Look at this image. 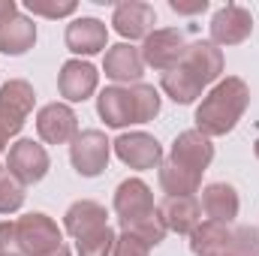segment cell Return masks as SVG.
<instances>
[{"label": "cell", "mask_w": 259, "mask_h": 256, "mask_svg": "<svg viewBox=\"0 0 259 256\" xmlns=\"http://www.w3.org/2000/svg\"><path fill=\"white\" fill-rule=\"evenodd\" d=\"M247 103H250L247 81L238 75H226L223 81H217L208 91V97H202L196 109V130L208 139L232 133L235 124L241 121V115L247 112Z\"/></svg>", "instance_id": "6da1fadb"}, {"label": "cell", "mask_w": 259, "mask_h": 256, "mask_svg": "<svg viewBox=\"0 0 259 256\" xmlns=\"http://www.w3.org/2000/svg\"><path fill=\"white\" fill-rule=\"evenodd\" d=\"M112 157V142L106 139L103 130H81L72 142H69V160L72 169L84 178H97L106 172Z\"/></svg>", "instance_id": "7a4b0ae2"}, {"label": "cell", "mask_w": 259, "mask_h": 256, "mask_svg": "<svg viewBox=\"0 0 259 256\" xmlns=\"http://www.w3.org/2000/svg\"><path fill=\"white\" fill-rule=\"evenodd\" d=\"M187 36H184V30H178V27H163V30H154L151 36H145V42H142V61L145 66H154V69H160V72H169V69H175V66L184 61V55H187Z\"/></svg>", "instance_id": "3957f363"}, {"label": "cell", "mask_w": 259, "mask_h": 256, "mask_svg": "<svg viewBox=\"0 0 259 256\" xmlns=\"http://www.w3.org/2000/svg\"><path fill=\"white\" fill-rule=\"evenodd\" d=\"M49 166H52L49 151H46L39 142H33V139H18L15 145H9L6 169H9L24 187L39 184V181L49 175Z\"/></svg>", "instance_id": "277c9868"}, {"label": "cell", "mask_w": 259, "mask_h": 256, "mask_svg": "<svg viewBox=\"0 0 259 256\" xmlns=\"http://www.w3.org/2000/svg\"><path fill=\"white\" fill-rule=\"evenodd\" d=\"M18 241L24 256H46L64 244V235L49 214H24L18 220Z\"/></svg>", "instance_id": "5b68a950"}, {"label": "cell", "mask_w": 259, "mask_h": 256, "mask_svg": "<svg viewBox=\"0 0 259 256\" xmlns=\"http://www.w3.org/2000/svg\"><path fill=\"white\" fill-rule=\"evenodd\" d=\"M112 148H115L118 160L130 169L145 172V169H160V163H163V148L148 133H124L112 142Z\"/></svg>", "instance_id": "8992f818"}, {"label": "cell", "mask_w": 259, "mask_h": 256, "mask_svg": "<svg viewBox=\"0 0 259 256\" xmlns=\"http://www.w3.org/2000/svg\"><path fill=\"white\" fill-rule=\"evenodd\" d=\"M250 33H253V15H250V9H244L238 3H226L211 18V42L217 49L220 46H238Z\"/></svg>", "instance_id": "52a82bcc"}, {"label": "cell", "mask_w": 259, "mask_h": 256, "mask_svg": "<svg viewBox=\"0 0 259 256\" xmlns=\"http://www.w3.org/2000/svg\"><path fill=\"white\" fill-rule=\"evenodd\" d=\"M151 211H157L154 193H151V187L142 178H127V181L118 184V190H115V214H118V220H121L124 229H127L130 223L148 217Z\"/></svg>", "instance_id": "ba28073f"}, {"label": "cell", "mask_w": 259, "mask_h": 256, "mask_svg": "<svg viewBox=\"0 0 259 256\" xmlns=\"http://www.w3.org/2000/svg\"><path fill=\"white\" fill-rule=\"evenodd\" d=\"M36 133L49 145H66L78 136V118L66 103H49L36 112Z\"/></svg>", "instance_id": "9c48e42d"}, {"label": "cell", "mask_w": 259, "mask_h": 256, "mask_svg": "<svg viewBox=\"0 0 259 256\" xmlns=\"http://www.w3.org/2000/svg\"><path fill=\"white\" fill-rule=\"evenodd\" d=\"M100 84V72L97 66L81 61V58H72L61 66V75H58V91L61 97L69 103H84Z\"/></svg>", "instance_id": "30bf717a"}, {"label": "cell", "mask_w": 259, "mask_h": 256, "mask_svg": "<svg viewBox=\"0 0 259 256\" xmlns=\"http://www.w3.org/2000/svg\"><path fill=\"white\" fill-rule=\"evenodd\" d=\"M112 24L124 39H145V36L154 33L157 12H154V6H148L142 0H124V3L115 6Z\"/></svg>", "instance_id": "8fae6325"}, {"label": "cell", "mask_w": 259, "mask_h": 256, "mask_svg": "<svg viewBox=\"0 0 259 256\" xmlns=\"http://www.w3.org/2000/svg\"><path fill=\"white\" fill-rule=\"evenodd\" d=\"M178 66H184L202 88H208V84H214L223 75V52L211 39H199V42L187 46V55H184V61Z\"/></svg>", "instance_id": "7c38bea8"}, {"label": "cell", "mask_w": 259, "mask_h": 256, "mask_svg": "<svg viewBox=\"0 0 259 256\" xmlns=\"http://www.w3.org/2000/svg\"><path fill=\"white\" fill-rule=\"evenodd\" d=\"M64 39H66V49L72 55L91 58V55H100L109 46V27L100 18H75V21L66 24Z\"/></svg>", "instance_id": "4fadbf2b"}, {"label": "cell", "mask_w": 259, "mask_h": 256, "mask_svg": "<svg viewBox=\"0 0 259 256\" xmlns=\"http://www.w3.org/2000/svg\"><path fill=\"white\" fill-rule=\"evenodd\" d=\"M166 229L178 232V235H190L196 226L202 223V205L196 196H166L157 205Z\"/></svg>", "instance_id": "5bb4252c"}, {"label": "cell", "mask_w": 259, "mask_h": 256, "mask_svg": "<svg viewBox=\"0 0 259 256\" xmlns=\"http://www.w3.org/2000/svg\"><path fill=\"white\" fill-rule=\"evenodd\" d=\"M172 160H178L181 166L193 169V172H205L214 160V145L208 136H202L199 130H184L178 133V139L172 142Z\"/></svg>", "instance_id": "9a60e30c"}, {"label": "cell", "mask_w": 259, "mask_h": 256, "mask_svg": "<svg viewBox=\"0 0 259 256\" xmlns=\"http://www.w3.org/2000/svg\"><path fill=\"white\" fill-rule=\"evenodd\" d=\"M103 69L118 84H139L142 81V72H145V61H142V52L139 49H133L127 42H118V46H112L106 52Z\"/></svg>", "instance_id": "2e32d148"}, {"label": "cell", "mask_w": 259, "mask_h": 256, "mask_svg": "<svg viewBox=\"0 0 259 256\" xmlns=\"http://www.w3.org/2000/svg\"><path fill=\"white\" fill-rule=\"evenodd\" d=\"M202 214L208 217V220H214V223H223V226H229L235 217H238V193L232 184H208L205 190H202Z\"/></svg>", "instance_id": "e0dca14e"}, {"label": "cell", "mask_w": 259, "mask_h": 256, "mask_svg": "<svg viewBox=\"0 0 259 256\" xmlns=\"http://www.w3.org/2000/svg\"><path fill=\"white\" fill-rule=\"evenodd\" d=\"M97 112H100V118L106 121V127L124 130L127 124H136L130 88H121V84L106 88V91L97 97Z\"/></svg>", "instance_id": "ac0fdd59"}, {"label": "cell", "mask_w": 259, "mask_h": 256, "mask_svg": "<svg viewBox=\"0 0 259 256\" xmlns=\"http://www.w3.org/2000/svg\"><path fill=\"white\" fill-rule=\"evenodd\" d=\"M106 217H109V214H106V208H103L100 202H94V199H78V202H72V205L66 208L64 229L69 235H75V238H84V235H91V232L109 226Z\"/></svg>", "instance_id": "d6986e66"}, {"label": "cell", "mask_w": 259, "mask_h": 256, "mask_svg": "<svg viewBox=\"0 0 259 256\" xmlns=\"http://www.w3.org/2000/svg\"><path fill=\"white\" fill-rule=\"evenodd\" d=\"M33 42H36V24H33V18H27V15L18 12V15H12L9 21L0 24V52L3 55L18 58V55L30 52Z\"/></svg>", "instance_id": "ffe728a7"}, {"label": "cell", "mask_w": 259, "mask_h": 256, "mask_svg": "<svg viewBox=\"0 0 259 256\" xmlns=\"http://www.w3.org/2000/svg\"><path fill=\"white\" fill-rule=\"evenodd\" d=\"M160 187L166 196H196L202 187V172H193L178 160L166 157L160 163Z\"/></svg>", "instance_id": "44dd1931"}, {"label": "cell", "mask_w": 259, "mask_h": 256, "mask_svg": "<svg viewBox=\"0 0 259 256\" xmlns=\"http://www.w3.org/2000/svg\"><path fill=\"white\" fill-rule=\"evenodd\" d=\"M229 238H232L229 226L214 223V220H202L190 232V250L196 256H223L229 250Z\"/></svg>", "instance_id": "7402d4cb"}, {"label": "cell", "mask_w": 259, "mask_h": 256, "mask_svg": "<svg viewBox=\"0 0 259 256\" xmlns=\"http://www.w3.org/2000/svg\"><path fill=\"white\" fill-rule=\"evenodd\" d=\"M160 84H163L166 97H169L172 103H178V106H190L196 97H202V84L196 81L184 66H175V69L163 72Z\"/></svg>", "instance_id": "603a6c76"}, {"label": "cell", "mask_w": 259, "mask_h": 256, "mask_svg": "<svg viewBox=\"0 0 259 256\" xmlns=\"http://www.w3.org/2000/svg\"><path fill=\"white\" fill-rule=\"evenodd\" d=\"M33 103H36V94H33L30 81H24V78H9L0 88V106L18 112L21 118H27L33 112Z\"/></svg>", "instance_id": "cb8c5ba5"}, {"label": "cell", "mask_w": 259, "mask_h": 256, "mask_svg": "<svg viewBox=\"0 0 259 256\" xmlns=\"http://www.w3.org/2000/svg\"><path fill=\"white\" fill-rule=\"evenodd\" d=\"M130 97H133V115H136V124H148L160 115V94L154 84H133L130 88Z\"/></svg>", "instance_id": "d4e9b609"}, {"label": "cell", "mask_w": 259, "mask_h": 256, "mask_svg": "<svg viewBox=\"0 0 259 256\" xmlns=\"http://www.w3.org/2000/svg\"><path fill=\"white\" fill-rule=\"evenodd\" d=\"M124 232L130 235H136L139 241H145L148 247H157L163 238H166V223H163V217H160V211H151L148 217H142V220H136V223H130Z\"/></svg>", "instance_id": "484cf974"}, {"label": "cell", "mask_w": 259, "mask_h": 256, "mask_svg": "<svg viewBox=\"0 0 259 256\" xmlns=\"http://www.w3.org/2000/svg\"><path fill=\"white\" fill-rule=\"evenodd\" d=\"M24 184L9 172V169H0V214H12L24 205Z\"/></svg>", "instance_id": "4316f807"}, {"label": "cell", "mask_w": 259, "mask_h": 256, "mask_svg": "<svg viewBox=\"0 0 259 256\" xmlns=\"http://www.w3.org/2000/svg\"><path fill=\"white\" fill-rule=\"evenodd\" d=\"M115 241H118L115 229H112V226H103V229H97V232L78 238V256H112Z\"/></svg>", "instance_id": "83f0119b"}, {"label": "cell", "mask_w": 259, "mask_h": 256, "mask_svg": "<svg viewBox=\"0 0 259 256\" xmlns=\"http://www.w3.org/2000/svg\"><path fill=\"white\" fill-rule=\"evenodd\" d=\"M229 256H259V229L256 226H238L229 238Z\"/></svg>", "instance_id": "f1b7e54d"}, {"label": "cell", "mask_w": 259, "mask_h": 256, "mask_svg": "<svg viewBox=\"0 0 259 256\" xmlns=\"http://www.w3.org/2000/svg\"><path fill=\"white\" fill-rule=\"evenodd\" d=\"M33 15H42V18H66V15H72L75 12V3L72 0H64V3H58V0H27L24 3Z\"/></svg>", "instance_id": "f546056e"}, {"label": "cell", "mask_w": 259, "mask_h": 256, "mask_svg": "<svg viewBox=\"0 0 259 256\" xmlns=\"http://www.w3.org/2000/svg\"><path fill=\"white\" fill-rule=\"evenodd\" d=\"M0 256H24V247L18 241V223H0Z\"/></svg>", "instance_id": "4dcf8cb0"}, {"label": "cell", "mask_w": 259, "mask_h": 256, "mask_svg": "<svg viewBox=\"0 0 259 256\" xmlns=\"http://www.w3.org/2000/svg\"><path fill=\"white\" fill-rule=\"evenodd\" d=\"M112 256H151V247H148L145 241H139L136 235L124 232V235H118Z\"/></svg>", "instance_id": "1f68e13d"}, {"label": "cell", "mask_w": 259, "mask_h": 256, "mask_svg": "<svg viewBox=\"0 0 259 256\" xmlns=\"http://www.w3.org/2000/svg\"><path fill=\"white\" fill-rule=\"evenodd\" d=\"M24 121H27V118H21L18 112H12V109L0 106V136H6V139L18 136L21 127H24Z\"/></svg>", "instance_id": "d6a6232c"}, {"label": "cell", "mask_w": 259, "mask_h": 256, "mask_svg": "<svg viewBox=\"0 0 259 256\" xmlns=\"http://www.w3.org/2000/svg\"><path fill=\"white\" fill-rule=\"evenodd\" d=\"M169 6L181 15H196V12H205L208 9V0H196V3H181V0H169Z\"/></svg>", "instance_id": "836d02e7"}, {"label": "cell", "mask_w": 259, "mask_h": 256, "mask_svg": "<svg viewBox=\"0 0 259 256\" xmlns=\"http://www.w3.org/2000/svg\"><path fill=\"white\" fill-rule=\"evenodd\" d=\"M12 15H18V3L15 0H0V24L9 21Z\"/></svg>", "instance_id": "e575fe53"}, {"label": "cell", "mask_w": 259, "mask_h": 256, "mask_svg": "<svg viewBox=\"0 0 259 256\" xmlns=\"http://www.w3.org/2000/svg\"><path fill=\"white\" fill-rule=\"evenodd\" d=\"M46 256H72V253H69V247H66V244H61V247H55L52 253H46Z\"/></svg>", "instance_id": "d590c367"}, {"label": "cell", "mask_w": 259, "mask_h": 256, "mask_svg": "<svg viewBox=\"0 0 259 256\" xmlns=\"http://www.w3.org/2000/svg\"><path fill=\"white\" fill-rule=\"evenodd\" d=\"M6 145H9V139H6V136H0V154L6 151Z\"/></svg>", "instance_id": "8d00e7d4"}, {"label": "cell", "mask_w": 259, "mask_h": 256, "mask_svg": "<svg viewBox=\"0 0 259 256\" xmlns=\"http://www.w3.org/2000/svg\"><path fill=\"white\" fill-rule=\"evenodd\" d=\"M253 154H256V157H259V139H256V142H253Z\"/></svg>", "instance_id": "74e56055"}, {"label": "cell", "mask_w": 259, "mask_h": 256, "mask_svg": "<svg viewBox=\"0 0 259 256\" xmlns=\"http://www.w3.org/2000/svg\"><path fill=\"white\" fill-rule=\"evenodd\" d=\"M223 256H229V253H223Z\"/></svg>", "instance_id": "f35d334b"}, {"label": "cell", "mask_w": 259, "mask_h": 256, "mask_svg": "<svg viewBox=\"0 0 259 256\" xmlns=\"http://www.w3.org/2000/svg\"><path fill=\"white\" fill-rule=\"evenodd\" d=\"M0 169H3V166H0Z\"/></svg>", "instance_id": "ab89813d"}]
</instances>
